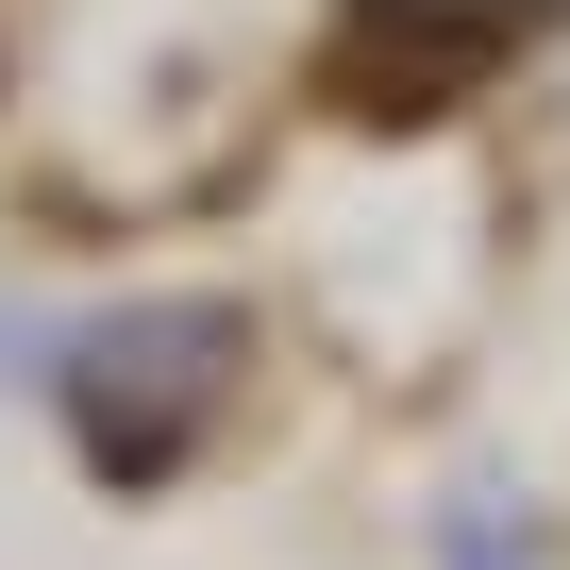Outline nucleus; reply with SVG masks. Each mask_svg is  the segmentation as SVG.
Here are the masks:
<instances>
[{"instance_id": "obj_1", "label": "nucleus", "mask_w": 570, "mask_h": 570, "mask_svg": "<svg viewBox=\"0 0 570 570\" xmlns=\"http://www.w3.org/2000/svg\"><path fill=\"white\" fill-rule=\"evenodd\" d=\"M218 370H235V320H218V303H135V320H101V336L68 353V420H85V453H101L118 487H151V470L202 436Z\"/></svg>"}, {"instance_id": "obj_2", "label": "nucleus", "mask_w": 570, "mask_h": 570, "mask_svg": "<svg viewBox=\"0 0 570 570\" xmlns=\"http://www.w3.org/2000/svg\"><path fill=\"white\" fill-rule=\"evenodd\" d=\"M436 537H453V570H537V553H520V520H503V503H487V487H470V503H453V520H436Z\"/></svg>"}]
</instances>
